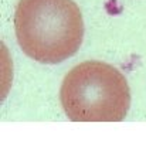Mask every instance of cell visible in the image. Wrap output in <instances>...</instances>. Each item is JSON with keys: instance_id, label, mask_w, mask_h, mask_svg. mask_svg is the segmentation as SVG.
Returning a JSON list of instances; mask_svg holds the SVG:
<instances>
[{"instance_id": "cell-1", "label": "cell", "mask_w": 146, "mask_h": 153, "mask_svg": "<svg viewBox=\"0 0 146 153\" xmlns=\"http://www.w3.org/2000/svg\"><path fill=\"white\" fill-rule=\"evenodd\" d=\"M14 28L23 53L44 64L70 58L84 37L82 14L74 0H20Z\"/></svg>"}, {"instance_id": "cell-2", "label": "cell", "mask_w": 146, "mask_h": 153, "mask_svg": "<svg viewBox=\"0 0 146 153\" xmlns=\"http://www.w3.org/2000/svg\"><path fill=\"white\" fill-rule=\"evenodd\" d=\"M60 101L74 122H119L128 114L130 91L118 68L102 61H85L65 75Z\"/></svg>"}]
</instances>
